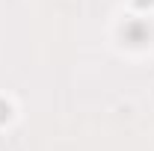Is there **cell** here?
I'll return each instance as SVG.
<instances>
[{
    "instance_id": "1",
    "label": "cell",
    "mask_w": 154,
    "mask_h": 151,
    "mask_svg": "<svg viewBox=\"0 0 154 151\" xmlns=\"http://www.w3.org/2000/svg\"><path fill=\"white\" fill-rule=\"evenodd\" d=\"M6 119H9V107H6V104H0V122H6Z\"/></svg>"
}]
</instances>
